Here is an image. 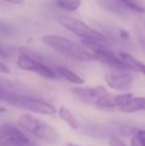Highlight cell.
I'll list each match as a JSON object with an SVG mask.
<instances>
[{
    "instance_id": "cell-1",
    "label": "cell",
    "mask_w": 145,
    "mask_h": 146,
    "mask_svg": "<svg viewBox=\"0 0 145 146\" xmlns=\"http://www.w3.org/2000/svg\"><path fill=\"white\" fill-rule=\"evenodd\" d=\"M41 39L44 44H46L56 52L64 55L65 57L83 62L93 60L91 54L85 50V48L81 43L70 40L66 37L59 35H44Z\"/></svg>"
},
{
    "instance_id": "cell-2",
    "label": "cell",
    "mask_w": 145,
    "mask_h": 146,
    "mask_svg": "<svg viewBox=\"0 0 145 146\" xmlns=\"http://www.w3.org/2000/svg\"><path fill=\"white\" fill-rule=\"evenodd\" d=\"M18 124L23 130L45 143L56 144L59 140L58 132L52 125L29 113L21 114L18 118Z\"/></svg>"
},
{
    "instance_id": "cell-3",
    "label": "cell",
    "mask_w": 145,
    "mask_h": 146,
    "mask_svg": "<svg viewBox=\"0 0 145 146\" xmlns=\"http://www.w3.org/2000/svg\"><path fill=\"white\" fill-rule=\"evenodd\" d=\"M58 22L64 28L68 29L70 32L73 33L79 38H81V40L95 41V42L101 43V44L107 45V46L110 44L105 35H103L97 30L91 28V26H89L79 19H77V18L69 15H61L58 17Z\"/></svg>"
},
{
    "instance_id": "cell-4",
    "label": "cell",
    "mask_w": 145,
    "mask_h": 146,
    "mask_svg": "<svg viewBox=\"0 0 145 146\" xmlns=\"http://www.w3.org/2000/svg\"><path fill=\"white\" fill-rule=\"evenodd\" d=\"M7 104L15 108L34 112V113L42 114V115H54L57 113L56 108L52 104L42 98L29 96V94H23L20 92L12 96L7 102Z\"/></svg>"
},
{
    "instance_id": "cell-5",
    "label": "cell",
    "mask_w": 145,
    "mask_h": 146,
    "mask_svg": "<svg viewBox=\"0 0 145 146\" xmlns=\"http://www.w3.org/2000/svg\"><path fill=\"white\" fill-rule=\"evenodd\" d=\"M81 44L91 54L93 60H97L99 63L109 66L110 69L127 70L119 57H117L111 50H109L107 45L89 40H81Z\"/></svg>"
},
{
    "instance_id": "cell-6",
    "label": "cell",
    "mask_w": 145,
    "mask_h": 146,
    "mask_svg": "<svg viewBox=\"0 0 145 146\" xmlns=\"http://www.w3.org/2000/svg\"><path fill=\"white\" fill-rule=\"evenodd\" d=\"M17 66L24 71L34 72L44 79L55 80L57 78V74L50 67L45 65L35 56H32L28 53L24 52L19 54L17 58Z\"/></svg>"
},
{
    "instance_id": "cell-7",
    "label": "cell",
    "mask_w": 145,
    "mask_h": 146,
    "mask_svg": "<svg viewBox=\"0 0 145 146\" xmlns=\"http://www.w3.org/2000/svg\"><path fill=\"white\" fill-rule=\"evenodd\" d=\"M105 80L111 90L119 92L120 94H125L132 87L134 78L128 70L110 69L105 74Z\"/></svg>"
},
{
    "instance_id": "cell-8",
    "label": "cell",
    "mask_w": 145,
    "mask_h": 146,
    "mask_svg": "<svg viewBox=\"0 0 145 146\" xmlns=\"http://www.w3.org/2000/svg\"><path fill=\"white\" fill-rule=\"evenodd\" d=\"M133 94L129 92L125 94H109L107 92L103 96L95 100V106L101 108H118L119 110Z\"/></svg>"
},
{
    "instance_id": "cell-9",
    "label": "cell",
    "mask_w": 145,
    "mask_h": 146,
    "mask_svg": "<svg viewBox=\"0 0 145 146\" xmlns=\"http://www.w3.org/2000/svg\"><path fill=\"white\" fill-rule=\"evenodd\" d=\"M71 92L77 98L85 102H91V100L95 102L101 96L107 94V90L103 86H95V87H75L71 88Z\"/></svg>"
},
{
    "instance_id": "cell-10",
    "label": "cell",
    "mask_w": 145,
    "mask_h": 146,
    "mask_svg": "<svg viewBox=\"0 0 145 146\" xmlns=\"http://www.w3.org/2000/svg\"><path fill=\"white\" fill-rule=\"evenodd\" d=\"M0 130L3 131L9 137L13 146H28L30 144V140L27 135L15 125L4 123L0 126Z\"/></svg>"
},
{
    "instance_id": "cell-11",
    "label": "cell",
    "mask_w": 145,
    "mask_h": 146,
    "mask_svg": "<svg viewBox=\"0 0 145 146\" xmlns=\"http://www.w3.org/2000/svg\"><path fill=\"white\" fill-rule=\"evenodd\" d=\"M118 110L123 113L143 111L145 110V96H132Z\"/></svg>"
},
{
    "instance_id": "cell-12",
    "label": "cell",
    "mask_w": 145,
    "mask_h": 146,
    "mask_svg": "<svg viewBox=\"0 0 145 146\" xmlns=\"http://www.w3.org/2000/svg\"><path fill=\"white\" fill-rule=\"evenodd\" d=\"M58 115L64 122H66L73 130H77L81 126V123H79V119L77 118V116L67 106H61L58 108Z\"/></svg>"
},
{
    "instance_id": "cell-13",
    "label": "cell",
    "mask_w": 145,
    "mask_h": 146,
    "mask_svg": "<svg viewBox=\"0 0 145 146\" xmlns=\"http://www.w3.org/2000/svg\"><path fill=\"white\" fill-rule=\"evenodd\" d=\"M101 8L116 15H125L127 9L117 0H95Z\"/></svg>"
},
{
    "instance_id": "cell-14",
    "label": "cell",
    "mask_w": 145,
    "mask_h": 146,
    "mask_svg": "<svg viewBox=\"0 0 145 146\" xmlns=\"http://www.w3.org/2000/svg\"><path fill=\"white\" fill-rule=\"evenodd\" d=\"M18 94L15 85L10 81L0 77V102H7L13 96Z\"/></svg>"
},
{
    "instance_id": "cell-15",
    "label": "cell",
    "mask_w": 145,
    "mask_h": 146,
    "mask_svg": "<svg viewBox=\"0 0 145 146\" xmlns=\"http://www.w3.org/2000/svg\"><path fill=\"white\" fill-rule=\"evenodd\" d=\"M57 73H58L59 76H61L62 78H64L65 80H67L73 85L81 86L85 84V81L81 76H79L77 73H75L73 71L66 67H58L57 68Z\"/></svg>"
},
{
    "instance_id": "cell-16",
    "label": "cell",
    "mask_w": 145,
    "mask_h": 146,
    "mask_svg": "<svg viewBox=\"0 0 145 146\" xmlns=\"http://www.w3.org/2000/svg\"><path fill=\"white\" fill-rule=\"evenodd\" d=\"M56 4L61 9L67 12H75L81 4V0H56Z\"/></svg>"
},
{
    "instance_id": "cell-17",
    "label": "cell",
    "mask_w": 145,
    "mask_h": 146,
    "mask_svg": "<svg viewBox=\"0 0 145 146\" xmlns=\"http://www.w3.org/2000/svg\"><path fill=\"white\" fill-rule=\"evenodd\" d=\"M117 1L122 4L126 9H130L138 13H145V6L136 0H117Z\"/></svg>"
},
{
    "instance_id": "cell-18",
    "label": "cell",
    "mask_w": 145,
    "mask_h": 146,
    "mask_svg": "<svg viewBox=\"0 0 145 146\" xmlns=\"http://www.w3.org/2000/svg\"><path fill=\"white\" fill-rule=\"evenodd\" d=\"M138 131V128L130 124H123L119 127V133L123 137H130L131 138L133 135H135Z\"/></svg>"
},
{
    "instance_id": "cell-19",
    "label": "cell",
    "mask_w": 145,
    "mask_h": 146,
    "mask_svg": "<svg viewBox=\"0 0 145 146\" xmlns=\"http://www.w3.org/2000/svg\"><path fill=\"white\" fill-rule=\"evenodd\" d=\"M109 146H127L121 138H119V137H117V136L110 137L109 139Z\"/></svg>"
},
{
    "instance_id": "cell-20",
    "label": "cell",
    "mask_w": 145,
    "mask_h": 146,
    "mask_svg": "<svg viewBox=\"0 0 145 146\" xmlns=\"http://www.w3.org/2000/svg\"><path fill=\"white\" fill-rule=\"evenodd\" d=\"M0 146H13L9 137L1 130H0Z\"/></svg>"
},
{
    "instance_id": "cell-21",
    "label": "cell",
    "mask_w": 145,
    "mask_h": 146,
    "mask_svg": "<svg viewBox=\"0 0 145 146\" xmlns=\"http://www.w3.org/2000/svg\"><path fill=\"white\" fill-rule=\"evenodd\" d=\"M11 26L3 21H0V33L2 34H9L11 32Z\"/></svg>"
},
{
    "instance_id": "cell-22",
    "label": "cell",
    "mask_w": 145,
    "mask_h": 146,
    "mask_svg": "<svg viewBox=\"0 0 145 146\" xmlns=\"http://www.w3.org/2000/svg\"><path fill=\"white\" fill-rule=\"evenodd\" d=\"M136 135H137V137H138V139H139L141 145L145 146V129H138Z\"/></svg>"
},
{
    "instance_id": "cell-23",
    "label": "cell",
    "mask_w": 145,
    "mask_h": 146,
    "mask_svg": "<svg viewBox=\"0 0 145 146\" xmlns=\"http://www.w3.org/2000/svg\"><path fill=\"white\" fill-rule=\"evenodd\" d=\"M130 146H142L136 134L133 135V136L130 138Z\"/></svg>"
},
{
    "instance_id": "cell-24",
    "label": "cell",
    "mask_w": 145,
    "mask_h": 146,
    "mask_svg": "<svg viewBox=\"0 0 145 146\" xmlns=\"http://www.w3.org/2000/svg\"><path fill=\"white\" fill-rule=\"evenodd\" d=\"M0 73L1 74H10V69L6 64L3 62H0Z\"/></svg>"
},
{
    "instance_id": "cell-25",
    "label": "cell",
    "mask_w": 145,
    "mask_h": 146,
    "mask_svg": "<svg viewBox=\"0 0 145 146\" xmlns=\"http://www.w3.org/2000/svg\"><path fill=\"white\" fill-rule=\"evenodd\" d=\"M119 36L122 40H127L129 39V33L124 29H119Z\"/></svg>"
},
{
    "instance_id": "cell-26",
    "label": "cell",
    "mask_w": 145,
    "mask_h": 146,
    "mask_svg": "<svg viewBox=\"0 0 145 146\" xmlns=\"http://www.w3.org/2000/svg\"><path fill=\"white\" fill-rule=\"evenodd\" d=\"M2 1L8 2V3H12V4H21L23 2V0H2Z\"/></svg>"
},
{
    "instance_id": "cell-27",
    "label": "cell",
    "mask_w": 145,
    "mask_h": 146,
    "mask_svg": "<svg viewBox=\"0 0 145 146\" xmlns=\"http://www.w3.org/2000/svg\"><path fill=\"white\" fill-rule=\"evenodd\" d=\"M0 56L1 57H7L8 56V54L6 53V51L4 50V48L1 46V45H0Z\"/></svg>"
},
{
    "instance_id": "cell-28",
    "label": "cell",
    "mask_w": 145,
    "mask_h": 146,
    "mask_svg": "<svg viewBox=\"0 0 145 146\" xmlns=\"http://www.w3.org/2000/svg\"><path fill=\"white\" fill-rule=\"evenodd\" d=\"M63 146H81V145L75 144V143H73V142H67V143H65Z\"/></svg>"
},
{
    "instance_id": "cell-29",
    "label": "cell",
    "mask_w": 145,
    "mask_h": 146,
    "mask_svg": "<svg viewBox=\"0 0 145 146\" xmlns=\"http://www.w3.org/2000/svg\"><path fill=\"white\" fill-rule=\"evenodd\" d=\"M5 111H6V108L0 104V113H2V112H5Z\"/></svg>"
}]
</instances>
